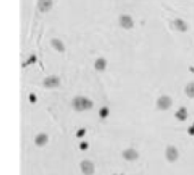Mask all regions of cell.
Returning <instances> with one entry per match:
<instances>
[{
  "label": "cell",
  "instance_id": "cell-1",
  "mask_svg": "<svg viewBox=\"0 0 194 175\" xmlns=\"http://www.w3.org/2000/svg\"><path fill=\"white\" fill-rule=\"evenodd\" d=\"M73 107L76 111H84L93 107V102L85 97H76L73 100Z\"/></svg>",
  "mask_w": 194,
  "mask_h": 175
},
{
  "label": "cell",
  "instance_id": "cell-2",
  "mask_svg": "<svg viewBox=\"0 0 194 175\" xmlns=\"http://www.w3.org/2000/svg\"><path fill=\"white\" fill-rule=\"evenodd\" d=\"M172 104L173 101L170 99V97H168V96H161L157 100V107L160 110H167L168 108H170Z\"/></svg>",
  "mask_w": 194,
  "mask_h": 175
},
{
  "label": "cell",
  "instance_id": "cell-3",
  "mask_svg": "<svg viewBox=\"0 0 194 175\" xmlns=\"http://www.w3.org/2000/svg\"><path fill=\"white\" fill-rule=\"evenodd\" d=\"M60 84V80H59L58 76L56 75H51V76H48L43 80V87L49 88V89H52V88H58Z\"/></svg>",
  "mask_w": 194,
  "mask_h": 175
},
{
  "label": "cell",
  "instance_id": "cell-4",
  "mask_svg": "<svg viewBox=\"0 0 194 175\" xmlns=\"http://www.w3.org/2000/svg\"><path fill=\"white\" fill-rule=\"evenodd\" d=\"M81 171L84 175H93L94 173V165L90 160H83L81 163Z\"/></svg>",
  "mask_w": 194,
  "mask_h": 175
},
{
  "label": "cell",
  "instance_id": "cell-5",
  "mask_svg": "<svg viewBox=\"0 0 194 175\" xmlns=\"http://www.w3.org/2000/svg\"><path fill=\"white\" fill-rule=\"evenodd\" d=\"M166 158L168 159V162H170V163L177 160L178 150L176 149V147H174V146L167 147V149H166Z\"/></svg>",
  "mask_w": 194,
  "mask_h": 175
},
{
  "label": "cell",
  "instance_id": "cell-6",
  "mask_svg": "<svg viewBox=\"0 0 194 175\" xmlns=\"http://www.w3.org/2000/svg\"><path fill=\"white\" fill-rule=\"evenodd\" d=\"M119 24L123 29L126 30L132 29L133 26H134V22H133L132 17L129 16V15H122L119 17Z\"/></svg>",
  "mask_w": 194,
  "mask_h": 175
},
{
  "label": "cell",
  "instance_id": "cell-7",
  "mask_svg": "<svg viewBox=\"0 0 194 175\" xmlns=\"http://www.w3.org/2000/svg\"><path fill=\"white\" fill-rule=\"evenodd\" d=\"M123 157L124 159H126L128 162H133V160H136L139 158V153L133 148H128V149H125L123 151Z\"/></svg>",
  "mask_w": 194,
  "mask_h": 175
},
{
  "label": "cell",
  "instance_id": "cell-8",
  "mask_svg": "<svg viewBox=\"0 0 194 175\" xmlns=\"http://www.w3.org/2000/svg\"><path fill=\"white\" fill-rule=\"evenodd\" d=\"M34 142H35L36 146H39V147L45 146L47 142H48V135H47L45 133H40V134H38V135L35 136Z\"/></svg>",
  "mask_w": 194,
  "mask_h": 175
},
{
  "label": "cell",
  "instance_id": "cell-9",
  "mask_svg": "<svg viewBox=\"0 0 194 175\" xmlns=\"http://www.w3.org/2000/svg\"><path fill=\"white\" fill-rule=\"evenodd\" d=\"M174 26L178 30V31H181V32H186L188 29L186 22L181 20V18H176V20L174 21Z\"/></svg>",
  "mask_w": 194,
  "mask_h": 175
},
{
  "label": "cell",
  "instance_id": "cell-10",
  "mask_svg": "<svg viewBox=\"0 0 194 175\" xmlns=\"http://www.w3.org/2000/svg\"><path fill=\"white\" fill-rule=\"evenodd\" d=\"M51 7H52V0H40L39 1V9L42 13H45V12L50 10Z\"/></svg>",
  "mask_w": 194,
  "mask_h": 175
},
{
  "label": "cell",
  "instance_id": "cell-11",
  "mask_svg": "<svg viewBox=\"0 0 194 175\" xmlns=\"http://www.w3.org/2000/svg\"><path fill=\"white\" fill-rule=\"evenodd\" d=\"M106 66H107V60L104 58H102V57L98 58L97 60H95V63H94V68L99 72L104 71V69H106Z\"/></svg>",
  "mask_w": 194,
  "mask_h": 175
},
{
  "label": "cell",
  "instance_id": "cell-12",
  "mask_svg": "<svg viewBox=\"0 0 194 175\" xmlns=\"http://www.w3.org/2000/svg\"><path fill=\"white\" fill-rule=\"evenodd\" d=\"M51 45L56 49V50H57V51H59V52H64L65 51V45H64V43H62V40L52 39L51 40Z\"/></svg>",
  "mask_w": 194,
  "mask_h": 175
},
{
  "label": "cell",
  "instance_id": "cell-13",
  "mask_svg": "<svg viewBox=\"0 0 194 175\" xmlns=\"http://www.w3.org/2000/svg\"><path fill=\"white\" fill-rule=\"evenodd\" d=\"M175 116H176V118H177L178 121H182V122L185 121L186 118H187V110H186V108L181 107L177 111H176Z\"/></svg>",
  "mask_w": 194,
  "mask_h": 175
},
{
  "label": "cell",
  "instance_id": "cell-14",
  "mask_svg": "<svg viewBox=\"0 0 194 175\" xmlns=\"http://www.w3.org/2000/svg\"><path fill=\"white\" fill-rule=\"evenodd\" d=\"M185 93L188 98H194V82H190L185 88Z\"/></svg>",
  "mask_w": 194,
  "mask_h": 175
},
{
  "label": "cell",
  "instance_id": "cell-15",
  "mask_svg": "<svg viewBox=\"0 0 194 175\" xmlns=\"http://www.w3.org/2000/svg\"><path fill=\"white\" fill-rule=\"evenodd\" d=\"M99 115H100L101 118H106L109 115V109L107 107H102L99 111Z\"/></svg>",
  "mask_w": 194,
  "mask_h": 175
},
{
  "label": "cell",
  "instance_id": "cell-16",
  "mask_svg": "<svg viewBox=\"0 0 194 175\" xmlns=\"http://www.w3.org/2000/svg\"><path fill=\"white\" fill-rule=\"evenodd\" d=\"M80 148H81L82 150H86L87 149V143L86 142H82L81 144H80Z\"/></svg>",
  "mask_w": 194,
  "mask_h": 175
},
{
  "label": "cell",
  "instance_id": "cell-17",
  "mask_svg": "<svg viewBox=\"0 0 194 175\" xmlns=\"http://www.w3.org/2000/svg\"><path fill=\"white\" fill-rule=\"evenodd\" d=\"M188 133H190V134H192V135H194V125L192 127H190V129H188Z\"/></svg>",
  "mask_w": 194,
  "mask_h": 175
},
{
  "label": "cell",
  "instance_id": "cell-18",
  "mask_svg": "<svg viewBox=\"0 0 194 175\" xmlns=\"http://www.w3.org/2000/svg\"><path fill=\"white\" fill-rule=\"evenodd\" d=\"M30 99H31V102H34V101H35V97H34V94H30Z\"/></svg>",
  "mask_w": 194,
  "mask_h": 175
}]
</instances>
